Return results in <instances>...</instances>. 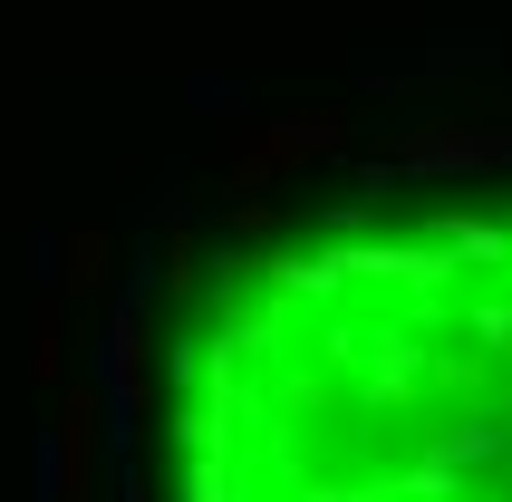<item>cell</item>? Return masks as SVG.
I'll list each match as a JSON object with an SVG mask.
<instances>
[{
	"label": "cell",
	"mask_w": 512,
	"mask_h": 502,
	"mask_svg": "<svg viewBox=\"0 0 512 502\" xmlns=\"http://www.w3.org/2000/svg\"><path fill=\"white\" fill-rule=\"evenodd\" d=\"M165 502H512V213L329 223L203 280L155 387Z\"/></svg>",
	"instance_id": "6da1fadb"
}]
</instances>
